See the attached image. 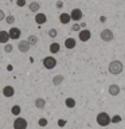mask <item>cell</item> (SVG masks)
<instances>
[{"label":"cell","mask_w":125,"mask_h":129,"mask_svg":"<svg viewBox=\"0 0 125 129\" xmlns=\"http://www.w3.org/2000/svg\"><path fill=\"white\" fill-rule=\"evenodd\" d=\"M108 69H109V73H110V74L118 75V74H121L124 66H122V62H121V60H112V62L109 63Z\"/></svg>","instance_id":"obj_1"},{"label":"cell","mask_w":125,"mask_h":129,"mask_svg":"<svg viewBox=\"0 0 125 129\" xmlns=\"http://www.w3.org/2000/svg\"><path fill=\"white\" fill-rule=\"evenodd\" d=\"M110 122H112V118H110V116H109L108 113L101 112L100 114L97 116V124H98L100 126H108Z\"/></svg>","instance_id":"obj_2"},{"label":"cell","mask_w":125,"mask_h":129,"mask_svg":"<svg viewBox=\"0 0 125 129\" xmlns=\"http://www.w3.org/2000/svg\"><path fill=\"white\" fill-rule=\"evenodd\" d=\"M42 63L47 70H52V69L56 66V59L54 58V56H46V58H43Z\"/></svg>","instance_id":"obj_3"},{"label":"cell","mask_w":125,"mask_h":129,"mask_svg":"<svg viewBox=\"0 0 125 129\" xmlns=\"http://www.w3.org/2000/svg\"><path fill=\"white\" fill-rule=\"evenodd\" d=\"M100 38L102 39L104 42H112V40L114 39V34L112 32V30H109V28H105V30L101 31Z\"/></svg>","instance_id":"obj_4"},{"label":"cell","mask_w":125,"mask_h":129,"mask_svg":"<svg viewBox=\"0 0 125 129\" xmlns=\"http://www.w3.org/2000/svg\"><path fill=\"white\" fill-rule=\"evenodd\" d=\"M26 128H27V121L22 117H18L14 121V129H26Z\"/></svg>","instance_id":"obj_5"},{"label":"cell","mask_w":125,"mask_h":129,"mask_svg":"<svg viewBox=\"0 0 125 129\" xmlns=\"http://www.w3.org/2000/svg\"><path fill=\"white\" fill-rule=\"evenodd\" d=\"M30 47H31V44L28 43V40H20L18 43V50L20 52H28Z\"/></svg>","instance_id":"obj_6"},{"label":"cell","mask_w":125,"mask_h":129,"mask_svg":"<svg viewBox=\"0 0 125 129\" xmlns=\"http://www.w3.org/2000/svg\"><path fill=\"white\" fill-rule=\"evenodd\" d=\"M3 95L7 97V98H11V97L15 95V89L10 86V85H7V86L3 87Z\"/></svg>","instance_id":"obj_7"},{"label":"cell","mask_w":125,"mask_h":129,"mask_svg":"<svg viewBox=\"0 0 125 129\" xmlns=\"http://www.w3.org/2000/svg\"><path fill=\"white\" fill-rule=\"evenodd\" d=\"M71 20H74V22H78V20L82 19V11L79 10V8H74V10H71Z\"/></svg>","instance_id":"obj_8"},{"label":"cell","mask_w":125,"mask_h":129,"mask_svg":"<svg viewBox=\"0 0 125 129\" xmlns=\"http://www.w3.org/2000/svg\"><path fill=\"white\" fill-rule=\"evenodd\" d=\"M8 34H10V38H11V39L16 40V39L20 38V35H22V31H20L18 27H12L11 30L8 31Z\"/></svg>","instance_id":"obj_9"},{"label":"cell","mask_w":125,"mask_h":129,"mask_svg":"<svg viewBox=\"0 0 125 129\" xmlns=\"http://www.w3.org/2000/svg\"><path fill=\"white\" fill-rule=\"evenodd\" d=\"M90 36H91V34L89 30H81L79 34H78V38H79V40H82V42H87V40L90 39Z\"/></svg>","instance_id":"obj_10"},{"label":"cell","mask_w":125,"mask_h":129,"mask_svg":"<svg viewBox=\"0 0 125 129\" xmlns=\"http://www.w3.org/2000/svg\"><path fill=\"white\" fill-rule=\"evenodd\" d=\"M46 20H47V16L44 14H42V12H38V14L35 15V22L38 24H44Z\"/></svg>","instance_id":"obj_11"},{"label":"cell","mask_w":125,"mask_h":129,"mask_svg":"<svg viewBox=\"0 0 125 129\" xmlns=\"http://www.w3.org/2000/svg\"><path fill=\"white\" fill-rule=\"evenodd\" d=\"M120 86L118 85H110L109 86V94L110 95H113V97H116V95H118L120 94Z\"/></svg>","instance_id":"obj_12"},{"label":"cell","mask_w":125,"mask_h":129,"mask_svg":"<svg viewBox=\"0 0 125 129\" xmlns=\"http://www.w3.org/2000/svg\"><path fill=\"white\" fill-rule=\"evenodd\" d=\"M75 44H77V42H75V39H74V38H67L66 40H65V47L69 48V50L74 48V47H75Z\"/></svg>","instance_id":"obj_13"},{"label":"cell","mask_w":125,"mask_h":129,"mask_svg":"<svg viewBox=\"0 0 125 129\" xmlns=\"http://www.w3.org/2000/svg\"><path fill=\"white\" fill-rule=\"evenodd\" d=\"M10 34H8L7 31H0V43H3V44H6L8 43V40H10Z\"/></svg>","instance_id":"obj_14"},{"label":"cell","mask_w":125,"mask_h":129,"mask_svg":"<svg viewBox=\"0 0 125 129\" xmlns=\"http://www.w3.org/2000/svg\"><path fill=\"white\" fill-rule=\"evenodd\" d=\"M28 10H30L31 12H38L40 10V3L39 2H32L28 4Z\"/></svg>","instance_id":"obj_15"},{"label":"cell","mask_w":125,"mask_h":129,"mask_svg":"<svg viewBox=\"0 0 125 129\" xmlns=\"http://www.w3.org/2000/svg\"><path fill=\"white\" fill-rule=\"evenodd\" d=\"M59 20H60V23H62V24H67L71 20V16H70V14H65V12H63V14L59 15Z\"/></svg>","instance_id":"obj_16"},{"label":"cell","mask_w":125,"mask_h":129,"mask_svg":"<svg viewBox=\"0 0 125 129\" xmlns=\"http://www.w3.org/2000/svg\"><path fill=\"white\" fill-rule=\"evenodd\" d=\"M59 50H60V44L59 43L54 42V43L50 44V52L51 54H56V52H59Z\"/></svg>","instance_id":"obj_17"},{"label":"cell","mask_w":125,"mask_h":129,"mask_svg":"<svg viewBox=\"0 0 125 129\" xmlns=\"http://www.w3.org/2000/svg\"><path fill=\"white\" fill-rule=\"evenodd\" d=\"M35 106L38 109H44V106H46V101H44V98H36L35 100Z\"/></svg>","instance_id":"obj_18"},{"label":"cell","mask_w":125,"mask_h":129,"mask_svg":"<svg viewBox=\"0 0 125 129\" xmlns=\"http://www.w3.org/2000/svg\"><path fill=\"white\" fill-rule=\"evenodd\" d=\"M63 79H65V78H63V75L58 74V75H55L54 78H52V83H54L55 86H59V85L63 82Z\"/></svg>","instance_id":"obj_19"},{"label":"cell","mask_w":125,"mask_h":129,"mask_svg":"<svg viewBox=\"0 0 125 129\" xmlns=\"http://www.w3.org/2000/svg\"><path fill=\"white\" fill-rule=\"evenodd\" d=\"M20 112H22V109H20L19 105H14V106H12V109H11V113H12L14 116H16V117L20 114Z\"/></svg>","instance_id":"obj_20"},{"label":"cell","mask_w":125,"mask_h":129,"mask_svg":"<svg viewBox=\"0 0 125 129\" xmlns=\"http://www.w3.org/2000/svg\"><path fill=\"white\" fill-rule=\"evenodd\" d=\"M27 40H28V43H30L31 46H35V44L38 43V36H36V35H30Z\"/></svg>","instance_id":"obj_21"},{"label":"cell","mask_w":125,"mask_h":129,"mask_svg":"<svg viewBox=\"0 0 125 129\" xmlns=\"http://www.w3.org/2000/svg\"><path fill=\"white\" fill-rule=\"evenodd\" d=\"M65 104H66V106H67V108L73 109V108L75 106V100H73V98H66V101H65Z\"/></svg>","instance_id":"obj_22"},{"label":"cell","mask_w":125,"mask_h":129,"mask_svg":"<svg viewBox=\"0 0 125 129\" xmlns=\"http://www.w3.org/2000/svg\"><path fill=\"white\" fill-rule=\"evenodd\" d=\"M56 35H58V32H56L55 28H51V30H48V36H50V38H56Z\"/></svg>","instance_id":"obj_23"},{"label":"cell","mask_w":125,"mask_h":129,"mask_svg":"<svg viewBox=\"0 0 125 129\" xmlns=\"http://www.w3.org/2000/svg\"><path fill=\"white\" fill-rule=\"evenodd\" d=\"M12 50H14L12 44H10V43H6V44H4V51H6V52H11Z\"/></svg>","instance_id":"obj_24"},{"label":"cell","mask_w":125,"mask_h":129,"mask_svg":"<svg viewBox=\"0 0 125 129\" xmlns=\"http://www.w3.org/2000/svg\"><path fill=\"white\" fill-rule=\"evenodd\" d=\"M6 22H7L8 24H14V22H15V16H12V15H8L7 18H6Z\"/></svg>","instance_id":"obj_25"},{"label":"cell","mask_w":125,"mask_h":129,"mask_svg":"<svg viewBox=\"0 0 125 129\" xmlns=\"http://www.w3.org/2000/svg\"><path fill=\"white\" fill-rule=\"evenodd\" d=\"M39 126H46L47 125V120L46 118H39Z\"/></svg>","instance_id":"obj_26"},{"label":"cell","mask_w":125,"mask_h":129,"mask_svg":"<svg viewBox=\"0 0 125 129\" xmlns=\"http://www.w3.org/2000/svg\"><path fill=\"white\" fill-rule=\"evenodd\" d=\"M71 30H73V31H77V32H79V31H81V24H78V23H75L74 26L71 27Z\"/></svg>","instance_id":"obj_27"},{"label":"cell","mask_w":125,"mask_h":129,"mask_svg":"<svg viewBox=\"0 0 125 129\" xmlns=\"http://www.w3.org/2000/svg\"><path fill=\"white\" fill-rule=\"evenodd\" d=\"M16 4H18V7H24L26 6V0H18Z\"/></svg>","instance_id":"obj_28"},{"label":"cell","mask_w":125,"mask_h":129,"mask_svg":"<svg viewBox=\"0 0 125 129\" xmlns=\"http://www.w3.org/2000/svg\"><path fill=\"white\" fill-rule=\"evenodd\" d=\"M112 121H113V122H120V121H121V117H120V116H114V117L112 118Z\"/></svg>","instance_id":"obj_29"},{"label":"cell","mask_w":125,"mask_h":129,"mask_svg":"<svg viewBox=\"0 0 125 129\" xmlns=\"http://www.w3.org/2000/svg\"><path fill=\"white\" fill-rule=\"evenodd\" d=\"M4 19H6V14H4L3 10H0V22H2V20H4Z\"/></svg>","instance_id":"obj_30"},{"label":"cell","mask_w":125,"mask_h":129,"mask_svg":"<svg viewBox=\"0 0 125 129\" xmlns=\"http://www.w3.org/2000/svg\"><path fill=\"white\" fill-rule=\"evenodd\" d=\"M55 6H56V8H62V7H63V3H62V2H56Z\"/></svg>","instance_id":"obj_31"},{"label":"cell","mask_w":125,"mask_h":129,"mask_svg":"<svg viewBox=\"0 0 125 129\" xmlns=\"http://www.w3.org/2000/svg\"><path fill=\"white\" fill-rule=\"evenodd\" d=\"M65 124H66V121H63V120H59L58 121V125H60V126H63Z\"/></svg>","instance_id":"obj_32"},{"label":"cell","mask_w":125,"mask_h":129,"mask_svg":"<svg viewBox=\"0 0 125 129\" xmlns=\"http://www.w3.org/2000/svg\"><path fill=\"white\" fill-rule=\"evenodd\" d=\"M100 22H101V23H105V22H106V18H105V16H101V18H100Z\"/></svg>","instance_id":"obj_33"},{"label":"cell","mask_w":125,"mask_h":129,"mask_svg":"<svg viewBox=\"0 0 125 129\" xmlns=\"http://www.w3.org/2000/svg\"><path fill=\"white\" fill-rule=\"evenodd\" d=\"M124 91H125V87H124Z\"/></svg>","instance_id":"obj_34"},{"label":"cell","mask_w":125,"mask_h":129,"mask_svg":"<svg viewBox=\"0 0 125 129\" xmlns=\"http://www.w3.org/2000/svg\"><path fill=\"white\" fill-rule=\"evenodd\" d=\"M124 18H125V15H124Z\"/></svg>","instance_id":"obj_35"}]
</instances>
